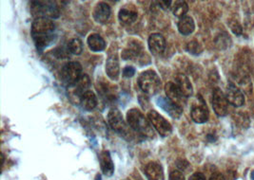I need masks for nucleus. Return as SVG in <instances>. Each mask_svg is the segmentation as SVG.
Segmentation results:
<instances>
[{
	"instance_id": "obj_10",
	"label": "nucleus",
	"mask_w": 254,
	"mask_h": 180,
	"mask_svg": "<svg viewBox=\"0 0 254 180\" xmlns=\"http://www.w3.org/2000/svg\"><path fill=\"white\" fill-rule=\"evenodd\" d=\"M149 47L153 55H162L166 49V40L164 36L160 34H152L149 37Z\"/></svg>"
},
{
	"instance_id": "obj_31",
	"label": "nucleus",
	"mask_w": 254,
	"mask_h": 180,
	"mask_svg": "<svg viewBox=\"0 0 254 180\" xmlns=\"http://www.w3.org/2000/svg\"><path fill=\"white\" fill-rule=\"evenodd\" d=\"M135 68L131 66H127L126 68H124L123 69V76L126 77V78H131L132 76H134L135 74Z\"/></svg>"
},
{
	"instance_id": "obj_3",
	"label": "nucleus",
	"mask_w": 254,
	"mask_h": 180,
	"mask_svg": "<svg viewBox=\"0 0 254 180\" xmlns=\"http://www.w3.org/2000/svg\"><path fill=\"white\" fill-rule=\"evenodd\" d=\"M139 88L146 94L153 96L161 88V79L153 70H147L140 74L138 78Z\"/></svg>"
},
{
	"instance_id": "obj_20",
	"label": "nucleus",
	"mask_w": 254,
	"mask_h": 180,
	"mask_svg": "<svg viewBox=\"0 0 254 180\" xmlns=\"http://www.w3.org/2000/svg\"><path fill=\"white\" fill-rule=\"evenodd\" d=\"M88 45L90 47V49L94 52H100L103 51L106 48V42L102 36H100L99 34H91L88 37L87 40Z\"/></svg>"
},
{
	"instance_id": "obj_8",
	"label": "nucleus",
	"mask_w": 254,
	"mask_h": 180,
	"mask_svg": "<svg viewBox=\"0 0 254 180\" xmlns=\"http://www.w3.org/2000/svg\"><path fill=\"white\" fill-rule=\"evenodd\" d=\"M108 122L112 126V128L117 133H119L121 135L128 134L127 125L123 119L122 114L118 109L113 108L110 110V112L108 114Z\"/></svg>"
},
{
	"instance_id": "obj_34",
	"label": "nucleus",
	"mask_w": 254,
	"mask_h": 180,
	"mask_svg": "<svg viewBox=\"0 0 254 180\" xmlns=\"http://www.w3.org/2000/svg\"><path fill=\"white\" fill-rule=\"evenodd\" d=\"M189 180H206V178L202 173H195L190 178Z\"/></svg>"
},
{
	"instance_id": "obj_2",
	"label": "nucleus",
	"mask_w": 254,
	"mask_h": 180,
	"mask_svg": "<svg viewBox=\"0 0 254 180\" xmlns=\"http://www.w3.org/2000/svg\"><path fill=\"white\" fill-rule=\"evenodd\" d=\"M127 122L128 126L133 129L135 132L146 136H153V130L149 119H146L145 116L138 109H130L127 113Z\"/></svg>"
},
{
	"instance_id": "obj_14",
	"label": "nucleus",
	"mask_w": 254,
	"mask_h": 180,
	"mask_svg": "<svg viewBox=\"0 0 254 180\" xmlns=\"http://www.w3.org/2000/svg\"><path fill=\"white\" fill-rule=\"evenodd\" d=\"M99 162L101 171L106 177H112L115 173V164L109 151L104 150L99 155Z\"/></svg>"
},
{
	"instance_id": "obj_24",
	"label": "nucleus",
	"mask_w": 254,
	"mask_h": 180,
	"mask_svg": "<svg viewBox=\"0 0 254 180\" xmlns=\"http://www.w3.org/2000/svg\"><path fill=\"white\" fill-rule=\"evenodd\" d=\"M137 16H138L137 11H132V10L127 9V8L121 9L118 13L119 20L125 24H131V23L135 22V20L137 19Z\"/></svg>"
},
{
	"instance_id": "obj_36",
	"label": "nucleus",
	"mask_w": 254,
	"mask_h": 180,
	"mask_svg": "<svg viewBox=\"0 0 254 180\" xmlns=\"http://www.w3.org/2000/svg\"><path fill=\"white\" fill-rule=\"evenodd\" d=\"M95 180H102V179H101V176H100V175H97V176H96V178H95Z\"/></svg>"
},
{
	"instance_id": "obj_15",
	"label": "nucleus",
	"mask_w": 254,
	"mask_h": 180,
	"mask_svg": "<svg viewBox=\"0 0 254 180\" xmlns=\"http://www.w3.org/2000/svg\"><path fill=\"white\" fill-rule=\"evenodd\" d=\"M145 175L148 180H165L163 167L154 161L147 164L145 167Z\"/></svg>"
},
{
	"instance_id": "obj_4",
	"label": "nucleus",
	"mask_w": 254,
	"mask_h": 180,
	"mask_svg": "<svg viewBox=\"0 0 254 180\" xmlns=\"http://www.w3.org/2000/svg\"><path fill=\"white\" fill-rule=\"evenodd\" d=\"M33 14L38 17L58 18L60 15L59 9L56 2L53 1H33L31 2Z\"/></svg>"
},
{
	"instance_id": "obj_7",
	"label": "nucleus",
	"mask_w": 254,
	"mask_h": 180,
	"mask_svg": "<svg viewBox=\"0 0 254 180\" xmlns=\"http://www.w3.org/2000/svg\"><path fill=\"white\" fill-rule=\"evenodd\" d=\"M229 104L226 95L223 91L216 88L212 93V108L215 114L219 117H225L229 113Z\"/></svg>"
},
{
	"instance_id": "obj_5",
	"label": "nucleus",
	"mask_w": 254,
	"mask_h": 180,
	"mask_svg": "<svg viewBox=\"0 0 254 180\" xmlns=\"http://www.w3.org/2000/svg\"><path fill=\"white\" fill-rule=\"evenodd\" d=\"M82 76V66L78 62H69L61 70V79L68 86H73Z\"/></svg>"
},
{
	"instance_id": "obj_26",
	"label": "nucleus",
	"mask_w": 254,
	"mask_h": 180,
	"mask_svg": "<svg viewBox=\"0 0 254 180\" xmlns=\"http://www.w3.org/2000/svg\"><path fill=\"white\" fill-rule=\"evenodd\" d=\"M188 11H189V6L186 1H176L175 2V5H174V9H173V12L175 16L182 18L186 16Z\"/></svg>"
},
{
	"instance_id": "obj_37",
	"label": "nucleus",
	"mask_w": 254,
	"mask_h": 180,
	"mask_svg": "<svg viewBox=\"0 0 254 180\" xmlns=\"http://www.w3.org/2000/svg\"><path fill=\"white\" fill-rule=\"evenodd\" d=\"M251 177H252V180H254V171L252 173V176H251Z\"/></svg>"
},
{
	"instance_id": "obj_21",
	"label": "nucleus",
	"mask_w": 254,
	"mask_h": 180,
	"mask_svg": "<svg viewBox=\"0 0 254 180\" xmlns=\"http://www.w3.org/2000/svg\"><path fill=\"white\" fill-rule=\"evenodd\" d=\"M195 30V24L190 16H184L180 18L178 22V31L179 33L183 35H190L192 34Z\"/></svg>"
},
{
	"instance_id": "obj_16",
	"label": "nucleus",
	"mask_w": 254,
	"mask_h": 180,
	"mask_svg": "<svg viewBox=\"0 0 254 180\" xmlns=\"http://www.w3.org/2000/svg\"><path fill=\"white\" fill-rule=\"evenodd\" d=\"M165 91H166V94L168 96V98L172 101H174V103L182 106V103L184 102L186 99L183 94L180 92V90H178V88L176 87V85L174 83H168L166 86H165Z\"/></svg>"
},
{
	"instance_id": "obj_6",
	"label": "nucleus",
	"mask_w": 254,
	"mask_h": 180,
	"mask_svg": "<svg viewBox=\"0 0 254 180\" xmlns=\"http://www.w3.org/2000/svg\"><path fill=\"white\" fill-rule=\"evenodd\" d=\"M148 119L151 125L162 136H168L172 134V125L159 113L156 112L155 110H151L148 113Z\"/></svg>"
},
{
	"instance_id": "obj_27",
	"label": "nucleus",
	"mask_w": 254,
	"mask_h": 180,
	"mask_svg": "<svg viewBox=\"0 0 254 180\" xmlns=\"http://www.w3.org/2000/svg\"><path fill=\"white\" fill-rule=\"evenodd\" d=\"M68 49L70 53H72L74 55H79L83 51L82 41L78 38H74V39L70 40L69 45H68Z\"/></svg>"
},
{
	"instance_id": "obj_13",
	"label": "nucleus",
	"mask_w": 254,
	"mask_h": 180,
	"mask_svg": "<svg viewBox=\"0 0 254 180\" xmlns=\"http://www.w3.org/2000/svg\"><path fill=\"white\" fill-rule=\"evenodd\" d=\"M111 7L105 3V2H99L96 4L93 11V19L97 23L103 24L106 23L110 16H111Z\"/></svg>"
},
{
	"instance_id": "obj_23",
	"label": "nucleus",
	"mask_w": 254,
	"mask_h": 180,
	"mask_svg": "<svg viewBox=\"0 0 254 180\" xmlns=\"http://www.w3.org/2000/svg\"><path fill=\"white\" fill-rule=\"evenodd\" d=\"M142 45L140 43H130L122 52V58L124 60H132L133 58L141 57Z\"/></svg>"
},
{
	"instance_id": "obj_1",
	"label": "nucleus",
	"mask_w": 254,
	"mask_h": 180,
	"mask_svg": "<svg viewBox=\"0 0 254 180\" xmlns=\"http://www.w3.org/2000/svg\"><path fill=\"white\" fill-rule=\"evenodd\" d=\"M56 24L50 18L37 17L32 25V35L35 41L37 50L42 51L45 47L51 45L55 39L56 35Z\"/></svg>"
},
{
	"instance_id": "obj_22",
	"label": "nucleus",
	"mask_w": 254,
	"mask_h": 180,
	"mask_svg": "<svg viewBox=\"0 0 254 180\" xmlns=\"http://www.w3.org/2000/svg\"><path fill=\"white\" fill-rule=\"evenodd\" d=\"M80 103L82 107L85 110L92 111L97 106V97L93 91L88 90L80 99Z\"/></svg>"
},
{
	"instance_id": "obj_11",
	"label": "nucleus",
	"mask_w": 254,
	"mask_h": 180,
	"mask_svg": "<svg viewBox=\"0 0 254 180\" xmlns=\"http://www.w3.org/2000/svg\"><path fill=\"white\" fill-rule=\"evenodd\" d=\"M190 115L192 121L196 124H205L208 122L209 112L204 100L193 105V107L191 108Z\"/></svg>"
},
{
	"instance_id": "obj_33",
	"label": "nucleus",
	"mask_w": 254,
	"mask_h": 180,
	"mask_svg": "<svg viewBox=\"0 0 254 180\" xmlns=\"http://www.w3.org/2000/svg\"><path fill=\"white\" fill-rule=\"evenodd\" d=\"M159 4V7H161L162 9L164 10H168L169 8L172 7V4H173V1H158L157 2Z\"/></svg>"
},
{
	"instance_id": "obj_9",
	"label": "nucleus",
	"mask_w": 254,
	"mask_h": 180,
	"mask_svg": "<svg viewBox=\"0 0 254 180\" xmlns=\"http://www.w3.org/2000/svg\"><path fill=\"white\" fill-rule=\"evenodd\" d=\"M157 105L162 108L165 112L168 113L173 119H179L182 116L183 107L174 103L169 98L159 97L156 100Z\"/></svg>"
},
{
	"instance_id": "obj_12",
	"label": "nucleus",
	"mask_w": 254,
	"mask_h": 180,
	"mask_svg": "<svg viewBox=\"0 0 254 180\" xmlns=\"http://www.w3.org/2000/svg\"><path fill=\"white\" fill-rule=\"evenodd\" d=\"M226 97L231 105L235 107H241L245 103V96L242 91L239 90L236 86H234L232 83L229 84Z\"/></svg>"
},
{
	"instance_id": "obj_19",
	"label": "nucleus",
	"mask_w": 254,
	"mask_h": 180,
	"mask_svg": "<svg viewBox=\"0 0 254 180\" xmlns=\"http://www.w3.org/2000/svg\"><path fill=\"white\" fill-rule=\"evenodd\" d=\"M91 86V81L88 75L84 74L81 76L80 79L78 80L73 86L69 87V88H73L72 90V93L73 95L77 96L79 98V100L81 99V97L88 91V89L90 88Z\"/></svg>"
},
{
	"instance_id": "obj_32",
	"label": "nucleus",
	"mask_w": 254,
	"mask_h": 180,
	"mask_svg": "<svg viewBox=\"0 0 254 180\" xmlns=\"http://www.w3.org/2000/svg\"><path fill=\"white\" fill-rule=\"evenodd\" d=\"M176 165H177V167L180 169L181 172L182 171H187V170L190 169V163L185 159H178L177 162H176Z\"/></svg>"
},
{
	"instance_id": "obj_30",
	"label": "nucleus",
	"mask_w": 254,
	"mask_h": 180,
	"mask_svg": "<svg viewBox=\"0 0 254 180\" xmlns=\"http://www.w3.org/2000/svg\"><path fill=\"white\" fill-rule=\"evenodd\" d=\"M169 180H185V176L181 171L175 170L170 174Z\"/></svg>"
},
{
	"instance_id": "obj_28",
	"label": "nucleus",
	"mask_w": 254,
	"mask_h": 180,
	"mask_svg": "<svg viewBox=\"0 0 254 180\" xmlns=\"http://www.w3.org/2000/svg\"><path fill=\"white\" fill-rule=\"evenodd\" d=\"M187 50H188V52H190L192 55H199V54L202 53L203 47L198 41L193 40V41H190V42L188 43Z\"/></svg>"
},
{
	"instance_id": "obj_35",
	"label": "nucleus",
	"mask_w": 254,
	"mask_h": 180,
	"mask_svg": "<svg viewBox=\"0 0 254 180\" xmlns=\"http://www.w3.org/2000/svg\"><path fill=\"white\" fill-rule=\"evenodd\" d=\"M209 180H225V178L223 177V175L222 174H220V173H214L211 177H210V179Z\"/></svg>"
},
{
	"instance_id": "obj_25",
	"label": "nucleus",
	"mask_w": 254,
	"mask_h": 180,
	"mask_svg": "<svg viewBox=\"0 0 254 180\" xmlns=\"http://www.w3.org/2000/svg\"><path fill=\"white\" fill-rule=\"evenodd\" d=\"M231 38L227 33H222L216 36L214 43L216 47L220 50H226L231 45Z\"/></svg>"
},
{
	"instance_id": "obj_18",
	"label": "nucleus",
	"mask_w": 254,
	"mask_h": 180,
	"mask_svg": "<svg viewBox=\"0 0 254 180\" xmlns=\"http://www.w3.org/2000/svg\"><path fill=\"white\" fill-rule=\"evenodd\" d=\"M106 73L109 76V78L113 81H117L120 75V67H119V61L118 58L113 55L109 57V59L106 62Z\"/></svg>"
},
{
	"instance_id": "obj_29",
	"label": "nucleus",
	"mask_w": 254,
	"mask_h": 180,
	"mask_svg": "<svg viewBox=\"0 0 254 180\" xmlns=\"http://www.w3.org/2000/svg\"><path fill=\"white\" fill-rule=\"evenodd\" d=\"M230 26H231V32L235 34V35L239 36V35L242 34L243 28L242 26L240 25V23L237 22V21H235V20H232V21L230 23Z\"/></svg>"
},
{
	"instance_id": "obj_17",
	"label": "nucleus",
	"mask_w": 254,
	"mask_h": 180,
	"mask_svg": "<svg viewBox=\"0 0 254 180\" xmlns=\"http://www.w3.org/2000/svg\"><path fill=\"white\" fill-rule=\"evenodd\" d=\"M174 84L176 85V87L178 88V90H180V92L183 94V96L185 98H189L192 95V93H193L192 85L189 78L184 74H178L175 77Z\"/></svg>"
}]
</instances>
